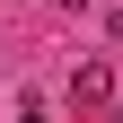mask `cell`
Masks as SVG:
<instances>
[{
  "instance_id": "cell-1",
  "label": "cell",
  "mask_w": 123,
  "mask_h": 123,
  "mask_svg": "<svg viewBox=\"0 0 123 123\" xmlns=\"http://www.w3.org/2000/svg\"><path fill=\"white\" fill-rule=\"evenodd\" d=\"M70 97L79 105H105L114 97V70H105V62H79V70H70Z\"/></svg>"
},
{
  "instance_id": "cell-2",
  "label": "cell",
  "mask_w": 123,
  "mask_h": 123,
  "mask_svg": "<svg viewBox=\"0 0 123 123\" xmlns=\"http://www.w3.org/2000/svg\"><path fill=\"white\" fill-rule=\"evenodd\" d=\"M105 35H114V44H123V9H114V18H105Z\"/></svg>"
},
{
  "instance_id": "cell-3",
  "label": "cell",
  "mask_w": 123,
  "mask_h": 123,
  "mask_svg": "<svg viewBox=\"0 0 123 123\" xmlns=\"http://www.w3.org/2000/svg\"><path fill=\"white\" fill-rule=\"evenodd\" d=\"M62 9H88V0H62Z\"/></svg>"
},
{
  "instance_id": "cell-4",
  "label": "cell",
  "mask_w": 123,
  "mask_h": 123,
  "mask_svg": "<svg viewBox=\"0 0 123 123\" xmlns=\"http://www.w3.org/2000/svg\"><path fill=\"white\" fill-rule=\"evenodd\" d=\"M18 123H44V114H18Z\"/></svg>"
}]
</instances>
